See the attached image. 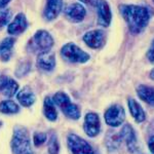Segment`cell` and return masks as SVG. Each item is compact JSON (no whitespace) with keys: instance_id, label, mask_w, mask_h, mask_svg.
I'll return each mask as SVG.
<instances>
[{"instance_id":"23","label":"cell","mask_w":154,"mask_h":154,"mask_svg":"<svg viewBox=\"0 0 154 154\" xmlns=\"http://www.w3.org/2000/svg\"><path fill=\"white\" fill-rule=\"evenodd\" d=\"M121 143V138L120 135L113 133L109 134V136L107 137V147L109 148V150H115L119 147Z\"/></svg>"},{"instance_id":"21","label":"cell","mask_w":154,"mask_h":154,"mask_svg":"<svg viewBox=\"0 0 154 154\" xmlns=\"http://www.w3.org/2000/svg\"><path fill=\"white\" fill-rule=\"evenodd\" d=\"M56 104L51 98L46 97L43 102V114L49 121H56L58 118V112L56 109Z\"/></svg>"},{"instance_id":"4","label":"cell","mask_w":154,"mask_h":154,"mask_svg":"<svg viewBox=\"0 0 154 154\" xmlns=\"http://www.w3.org/2000/svg\"><path fill=\"white\" fill-rule=\"evenodd\" d=\"M53 101L68 118L74 119V120L80 118V109L76 104L72 103L70 98L67 96V94L59 91L53 97Z\"/></svg>"},{"instance_id":"5","label":"cell","mask_w":154,"mask_h":154,"mask_svg":"<svg viewBox=\"0 0 154 154\" xmlns=\"http://www.w3.org/2000/svg\"><path fill=\"white\" fill-rule=\"evenodd\" d=\"M61 56L69 63H86L91 57L74 43H67L61 48Z\"/></svg>"},{"instance_id":"29","label":"cell","mask_w":154,"mask_h":154,"mask_svg":"<svg viewBox=\"0 0 154 154\" xmlns=\"http://www.w3.org/2000/svg\"><path fill=\"white\" fill-rule=\"evenodd\" d=\"M79 1L82 2V3L88 4V5H89V6H96L97 7L99 0H79Z\"/></svg>"},{"instance_id":"9","label":"cell","mask_w":154,"mask_h":154,"mask_svg":"<svg viewBox=\"0 0 154 154\" xmlns=\"http://www.w3.org/2000/svg\"><path fill=\"white\" fill-rule=\"evenodd\" d=\"M105 32L103 30H91L84 34L83 41L86 43V45L91 48L97 49L100 48L105 43Z\"/></svg>"},{"instance_id":"1","label":"cell","mask_w":154,"mask_h":154,"mask_svg":"<svg viewBox=\"0 0 154 154\" xmlns=\"http://www.w3.org/2000/svg\"><path fill=\"white\" fill-rule=\"evenodd\" d=\"M119 11L133 34H140L150 21V12L145 6L134 4H121Z\"/></svg>"},{"instance_id":"25","label":"cell","mask_w":154,"mask_h":154,"mask_svg":"<svg viewBox=\"0 0 154 154\" xmlns=\"http://www.w3.org/2000/svg\"><path fill=\"white\" fill-rule=\"evenodd\" d=\"M59 143H58V139H57L56 135H53L49 139L48 142V152L49 154H59Z\"/></svg>"},{"instance_id":"11","label":"cell","mask_w":154,"mask_h":154,"mask_svg":"<svg viewBox=\"0 0 154 154\" xmlns=\"http://www.w3.org/2000/svg\"><path fill=\"white\" fill-rule=\"evenodd\" d=\"M27 27H28V22H27L26 16L23 12H20L14 17V19L12 20L11 23L7 26V32L9 35L17 36L22 34L23 32L26 31Z\"/></svg>"},{"instance_id":"22","label":"cell","mask_w":154,"mask_h":154,"mask_svg":"<svg viewBox=\"0 0 154 154\" xmlns=\"http://www.w3.org/2000/svg\"><path fill=\"white\" fill-rule=\"evenodd\" d=\"M0 112L3 114H17L20 112V107L11 100H5L0 103Z\"/></svg>"},{"instance_id":"28","label":"cell","mask_w":154,"mask_h":154,"mask_svg":"<svg viewBox=\"0 0 154 154\" xmlns=\"http://www.w3.org/2000/svg\"><path fill=\"white\" fill-rule=\"evenodd\" d=\"M147 58L150 61V63L154 64V40L151 43L150 48H149L148 51H147Z\"/></svg>"},{"instance_id":"13","label":"cell","mask_w":154,"mask_h":154,"mask_svg":"<svg viewBox=\"0 0 154 154\" xmlns=\"http://www.w3.org/2000/svg\"><path fill=\"white\" fill-rule=\"evenodd\" d=\"M36 66L38 69L45 72L53 71L56 67V56L51 51L38 54L36 61Z\"/></svg>"},{"instance_id":"27","label":"cell","mask_w":154,"mask_h":154,"mask_svg":"<svg viewBox=\"0 0 154 154\" xmlns=\"http://www.w3.org/2000/svg\"><path fill=\"white\" fill-rule=\"evenodd\" d=\"M46 140H48V136H46L45 133H38L37 131L33 136V142L36 147H39L42 144H44L46 142Z\"/></svg>"},{"instance_id":"18","label":"cell","mask_w":154,"mask_h":154,"mask_svg":"<svg viewBox=\"0 0 154 154\" xmlns=\"http://www.w3.org/2000/svg\"><path fill=\"white\" fill-rule=\"evenodd\" d=\"M17 100L20 102V104L23 107H30L35 103L36 97L33 94V91L26 86L17 94Z\"/></svg>"},{"instance_id":"8","label":"cell","mask_w":154,"mask_h":154,"mask_svg":"<svg viewBox=\"0 0 154 154\" xmlns=\"http://www.w3.org/2000/svg\"><path fill=\"white\" fill-rule=\"evenodd\" d=\"M83 130L85 134L91 138L98 136L101 130V122L98 114L96 113H88L84 118L83 122Z\"/></svg>"},{"instance_id":"31","label":"cell","mask_w":154,"mask_h":154,"mask_svg":"<svg viewBox=\"0 0 154 154\" xmlns=\"http://www.w3.org/2000/svg\"><path fill=\"white\" fill-rule=\"evenodd\" d=\"M11 0H0V9H3Z\"/></svg>"},{"instance_id":"33","label":"cell","mask_w":154,"mask_h":154,"mask_svg":"<svg viewBox=\"0 0 154 154\" xmlns=\"http://www.w3.org/2000/svg\"><path fill=\"white\" fill-rule=\"evenodd\" d=\"M0 126H1V122H0Z\"/></svg>"},{"instance_id":"2","label":"cell","mask_w":154,"mask_h":154,"mask_svg":"<svg viewBox=\"0 0 154 154\" xmlns=\"http://www.w3.org/2000/svg\"><path fill=\"white\" fill-rule=\"evenodd\" d=\"M11 146L14 154H34L29 131L24 126H18L14 128Z\"/></svg>"},{"instance_id":"32","label":"cell","mask_w":154,"mask_h":154,"mask_svg":"<svg viewBox=\"0 0 154 154\" xmlns=\"http://www.w3.org/2000/svg\"><path fill=\"white\" fill-rule=\"evenodd\" d=\"M150 78H151V79H153V80H154V69L150 72Z\"/></svg>"},{"instance_id":"12","label":"cell","mask_w":154,"mask_h":154,"mask_svg":"<svg viewBox=\"0 0 154 154\" xmlns=\"http://www.w3.org/2000/svg\"><path fill=\"white\" fill-rule=\"evenodd\" d=\"M86 11L80 3H72L65 8L66 18L72 23H80L83 21Z\"/></svg>"},{"instance_id":"15","label":"cell","mask_w":154,"mask_h":154,"mask_svg":"<svg viewBox=\"0 0 154 154\" xmlns=\"http://www.w3.org/2000/svg\"><path fill=\"white\" fill-rule=\"evenodd\" d=\"M19 91V83L14 79L8 76H1L0 77V93L1 95L11 98L18 93Z\"/></svg>"},{"instance_id":"10","label":"cell","mask_w":154,"mask_h":154,"mask_svg":"<svg viewBox=\"0 0 154 154\" xmlns=\"http://www.w3.org/2000/svg\"><path fill=\"white\" fill-rule=\"evenodd\" d=\"M120 138L126 144L128 151L131 153H135L138 151V141H137L136 133L134 128L130 125H125L122 126L120 131Z\"/></svg>"},{"instance_id":"16","label":"cell","mask_w":154,"mask_h":154,"mask_svg":"<svg viewBox=\"0 0 154 154\" xmlns=\"http://www.w3.org/2000/svg\"><path fill=\"white\" fill-rule=\"evenodd\" d=\"M63 8V0H46L43 16L46 21H54L58 18Z\"/></svg>"},{"instance_id":"30","label":"cell","mask_w":154,"mask_h":154,"mask_svg":"<svg viewBox=\"0 0 154 154\" xmlns=\"http://www.w3.org/2000/svg\"><path fill=\"white\" fill-rule=\"evenodd\" d=\"M148 146H149V150L151 151V153L154 154V136H152L150 139H149Z\"/></svg>"},{"instance_id":"20","label":"cell","mask_w":154,"mask_h":154,"mask_svg":"<svg viewBox=\"0 0 154 154\" xmlns=\"http://www.w3.org/2000/svg\"><path fill=\"white\" fill-rule=\"evenodd\" d=\"M128 108H130L131 114L137 122H143L146 118V114L144 112L143 108L140 104L134 99H128Z\"/></svg>"},{"instance_id":"34","label":"cell","mask_w":154,"mask_h":154,"mask_svg":"<svg viewBox=\"0 0 154 154\" xmlns=\"http://www.w3.org/2000/svg\"><path fill=\"white\" fill-rule=\"evenodd\" d=\"M153 2H154V0H153Z\"/></svg>"},{"instance_id":"26","label":"cell","mask_w":154,"mask_h":154,"mask_svg":"<svg viewBox=\"0 0 154 154\" xmlns=\"http://www.w3.org/2000/svg\"><path fill=\"white\" fill-rule=\"evenodd\" d=\"M30 69H31V64H30L29 62H23V63H21L18 66V69H17V71H16V75L19 77L26 75L30 71Z\"/></svg>"},{"instance_id":"14","label":"cell","mask_w":154,"mask_h":154,"mask_svg":"<svg viewBox=\"0 0 154 154\" xmlns=\"http://www.w3.org/2000/svg\"><path fill=\"white\" fill-rule=\"evenodd\" d=\"M97 11H98V24L102 27H108L112 20V14H111L109 4L105 0H99L98 5H97Z\"/></svg>"},{"instance_id":"17","label":"cell","mask_w":154,"mask_h":154,"mask_svg":"<svg viewBox=\"0 0 154 154\" xmlns=\"http://www.w3.org/2000/svg\"><path fill=\"white\" fill-rule=\"evenodd\" d=\"M14 45V38L7 37L0 42V60L7 62L11 57V51Z\"/></svg>"},{"instance_id":"3","label":"cell","mask_w":154,"mask_h":154,"mask_svg":"<svg viewBox=\"0 0 154 154\" xmlns=\"http://www.w3.org/2000/svg\"><path fill=\"white\" fill-rule=\"evenodd\" d=\"M54 46V38L45 30H38L29 40L27 51L33 54H41L49 51Z\"/></svg>"},{"instance_id":"19","label":"cell","mask_w":154,"mask_h":154,"mask_svg":"<svg viewBox=\"0 0 154 154\" xmlns=\"http://www.w3.org/2000/svg\"><path fill=\"white\" fill-rule=\"evenodd\" d=\"M137 94L142 101L149 105H154V88L141 84L137 88Z\"/></svg>"},{"instance_id":"7","label":"cell","mask_w":154,"mask_h":154,"mask_svg":"<svg viewBox=\"0 0 154 154\" xmlns=\"http://www.w3.org/2000/svg\"><path fill=\"white\" fill-rule=\"evenodd\" d=\"M105 121L108 125L117 128V126L122 125V122L125 119V110L121 106L113 105L105 112Z\"/></svg>"},{"instance_id":"6","label":"cell","mask_w":154,"mask_h":154,"mask_svg":"<svg viewBox=\"0 0 154 154\" xmlns=\"http://www.w3.org/2000/svg\"><path fill=\"white\" fill-rule=\"evenodd\" d=\"M67 144L73 154H94L91 146L75 134H71L67 138Z\"/></svg>"},{"instance_id":"24","label":"cell","mask_w":154,"mask_h":154,"mask_svg":"<svg viewBox=\"0 0 154 154\" xmlns=\"http://www.w3.org/2000/svg\"><path fill=\"white\" fill-rule=\"evenodd\" d=\"M11 20V9H0V29L5 27L9 24Z\"/></svg>"}]
</instances>
